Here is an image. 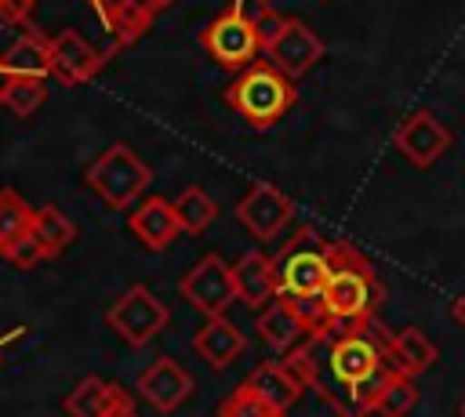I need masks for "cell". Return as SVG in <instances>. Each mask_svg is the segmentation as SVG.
<instances>
[{
  "label": "cell",
  "mask_w": 465,
  "mask_h": 417,
  "mask_svg": "<svg viewBox=\"0 0 465 417\" xmlns=\"http://www.w3.org/2000/svg\"><path fill=\"white\" fill-rule=\"evenodd\" d=\"M283 363L338 417H367L385 377L403 370L392 355V334L378 323V315L360 330L309 334L287 352Z\"/></svg>",
  "instance_id": "6da1fadb"
},
{
  "label": "cell",
  "mask_w": 465,
  "mask_h": 417,
  "mask_svg": "<svg viewBox=\"0 0 465 417\" xmlns=\"http://www.w3.org/2000/svg\"><path fill=\"white\" fill-rule=\"evenodd\" d=\"M327 257H331V276L323 286V326L316 334H345V330H360L378 315V305L385 297L381 279L374 276L371 261L345 239L327 243Z\"/></svg>",
  "instance_id": "7a4b0ae2"
},
{
  "label": "cell",
  "mask_w": 465,
  "mask_h": 417,
  "mask_svg": "<svg viewBox=\"0 0 465 417\" xmlns=\"http://www.w3.org/2000/svg\"><path fill=\"white\" fill-rule=\"evenodd\" d=\"M225 102L258 131H269L272 123L283 120V112L298 102L294 80L287 73H280L272 62L269 65H247L232 87L225 91Z\"/></svg>",
  "instance_id": "3957f363"
},
{
  "label": "cell",
  "mask_w": 465,
  "mask_h": 417,
  "mask_svg": "<svg viewBox=\"0 0 465 417\" xmlns=\"http://www.w3.org/2000/svg\"><path fill=\"white\" fill-rule=\"evenodd\" d=\"M276 276H280V297L320 301L331 276L327 239H320L316 228H298V236L276 254Z\"/></svg>",
  "instance_id": "277c9868"
},
{
  "label": "cell",
  "mask_w": 465,
  "mask_h": 417,
  "mask_svg": "<svg viewBox=\"0 0 465 417\" xmlns=\"http://www.w3.org/2000/svg\"><path fill=\"white\" fill-rule=\"evenodd\" d=\"M247 4L251 0H240L236 7L222 11L200 33V44L207 47V54L218 65H225V69H247V65H254L258 51H262V36L254 29V11L258 7L247 11Z\"/></svg>",
  "instance_id": "5b68a950"
},
{
  "label": "cell",
  "mask_w": 465,
  "mask_h": 417,
  "mask_svg": "<svg viewBox=\"0 0 465 417\" xmlns=\"http://www.w3.org/2000/svg\"><path fill=\"white\" fill-rule=\"evenodd\" d=\"M153 181V170L127 149V145H109L91 167H87V185L102 196L105 207L120 210V207H131L145 185Z\"/></svg>",
  "instance_id": "8992f818"
},
{
  "label": "cell",
  "mask_w": 465,
  "mask_h": 417,
  "mask_svg": "<svg viewBox=\"0 0 465 417\" xmlns=\"http://www.w3.org/2000/svg\"><path fill=\"white\" fill-rule=\"evenodd\" d=\"M163 323H167V308H163V305L156 301V294H153L149 286H142V283L127 286V290L116 297V305L109 308V326H113L131 348H142L153 334L163 330Z\"/></svg>",
  "instance_id": "52a82bcc"
},
{
  "label": "cell",
  "mask_w": 465,
  "mask_h": 417,
  "mask_svg": "<svg viewBox=\"0 0 465 417\" xmlns=\"http://www.w3.org/2000/svg\"><path fill=\"white\" fill-rule=\"evenodd\" d=\"M392 145L400 156H407L414 167H432L440 156L450 152L454 145V134L432 116V109H414L392 134Z\"/></svg>",
  "instance_id": "ba28073f"
},
{
  "label": "cell",
  "mask_w": 465,
  "mask_h": 417,
  "mask_svg": "<svg viewBox=\"0 0 465 417\" xmlns=\"http://www.w3.org/2000/svg\"><path fill=\"white\" fill-rule=\"evenodd\" d=\"M236 218L240 225L254 236V239H276L291 218H294V203L269 181H258L247 189V196L236 203Z\"/></svg>",
  "instance_id": "9c48e42d"
},
{
  "label": "cell",
  "mask_w": 465,
  "mask_h": 417,
  "mask_svg": "<svg viewBox=\"0 0 465 417\" xmlns=\"http://www.w3.org/2000/svg\"><path fill=\"white\" fill-rule=\"evenodd\" d=\"M182 294H185V301L196 305L203 315H222L225 305L236 297L232 268H229L218 254H203V261H196V265L185 272Z\"/></svg>",
  "instance_id": "30bf717a"
},
{
  "label": "cell",
  "mask_w": 465,
  "mask_h": 417,
  "mask_svg": "<svg viewBox=\"0 0 465 417\" xmlns=\"http://www.w3.org/2000/svg\"><path fill=\"white\" fill-rule=\"evenodd\" d=\"M265 54H269V62H272L280 73H287L291 80H298V76H305V73L323 58V40H320L305 22L287 18V25H283L280 36L265 47Z\"/></svg>",
  "instance_id": "8fae6325"
},
{
  "label": "cell",
  "mask_w": 465,
  "mask_h": 417,
  "mask_svg": "<svg viewBox=\"0 0 465 417\" xmlns=\"http://www.w3.org/2000/svg\"><path fill=\"white\" fill-rule=\"evenodd\" d=\"M102 51L94 44H87L76 29H62L51 40V76H58L65 87L87 83L98 69H102Z\"/></svg>",
  "instance_id": "7c38bea8"
},
{
  "label": "cell",
  "mask_w": 465,
  "mask_h": 417,
  "mask_svg": "<svg viewBox=\"0 0 465 417\" xmlns=\"http://www.w3.org/2000/svg\"><path fill=\"white\" fill-rule=\"evenodd\" d=\"M138 392L145 402H153L160 413H171L185 402V395L193 392V381L189 373L171 359V355H160L156 363H149L142 373H138Z\"/></svg>",
  "instance_id": "4fadbf2b"
},
{
  "label": "cell",
  "mask_w": 465,
  "mask_h": 417,
  "mask_svg": "<svg viewBox=\"0 0 465 417\" xmlns=\"http://www.w3.org/2000/svg\"><path fill=\"white\" fill-rule=\"evenodd\" d=\"M258 337L276 352H291L309 337V323H305V315L298 312V305L291 297L276 294L258 315Z\"/></svg>",
  "instance_id": "5bb4252c"
},
{
  "label": "cell",
  "mask_w": 465,
  "mask_h": 417,
  "mask_svg": "<svg viewBox=\"0 0 465 417\" xmlns=\"http://www.w3.org/2000/svg\"><path fill=\"white\" fill-rule=\"evenodd\" d=\"M232 279H236V297L247 301L251 308L269 305L280 294V276H276V261L251 250L232 265Z\"/></svg>",
  "instance_id": "9a60e30c"
},
{
  "label": "cell",
  "mask_w": 465,
  "mask_h": 417,
  "mask_svg": "<svg viewBox=\"0 0 465 417\" xmlns=\"http://www.w3.org/2000/svg\"><path fill=\"white\" fill-rule=\"evenodd\" d=\"M243 384H247L272 413H287V410L298 402V395L305 392V384L291 373L287 363H262V366H254V370L247 373Z\"/></svg>",
  "instance_id": "2e32d148"
},
{
  "label": "cell",
  "mask_w": 465,
  "mask_h": 417,
  "mask_svg": "<svg viewBox=\"0 0 465 417\" xmlns=\"http://www.w3.org/2000/svg\"><path fill=\"white\" fill-rule=\"evenodd\" d=\"M0 62L15 80H47L51 76V40H44L36 29H29L4 51Z\"/></svg>",
  "instance_id": "e0dca14e"
},
{
  "label": "cell",
  "mask_w": 465,
  "mask_h": 417,
  "mask_svg": "<svg viewBox=\"0 0 465 417\" xmlns=\"http://www.w3.org/2000/svg\"><path fill=\"white\" fill-rule=\"evenodd\" d=\"M131 232L149 247V250H163L178 232V214H174V203L171 199H145L142 207H134L131 214Z\"/></svg>",
  "instance_id": "ac0fdd59"
},
{
  "label": "cell",
  "mask_w": 465,
  "mask_h": 417,
  "mask_svg": "<svg viewBox=\"0 0 465 417\" xmlns=\"http://www.w3.org/2000/svg\"><path fill=\"white\" fill-rule=\"evenodd\" d=\"M193 348H196V355H200V359H207L214 370H222V366H229V363L243 352V334H240L229 319L211 315V319L196 330Z\"/></svg>",
  "instance_id": "d6986e66"
},
{
  "label": "cell",
  "mask_w": 465,
  "mask_h": 417,
  "mask_svg": "<svg viewBox=\"0 0 465 417\" xmlns=\"http://www.w3.org/2000/svg\"><path fill=\"white\" fill-rule=\"evenodd\" d=\"M120 395H124V388L105 384L102 377H84V381L65 395V410H69L73 417H105V413L116 406Z\"/></svg>",
  "instance_id": "ffe728a7"
},
{
  "label": "cell",
  "mask_w": 465,
  "mask_h": 417,
  "mask_svg": "<svg viewBox=\"0 0 465 417\" xmlns=\"http://www.w3.org/2000/svg\"><path fill=\"white\" fill-rule=\"evenodd\" d=\"M392 355L396 363L407 370V373H425L436 359H440V348L432 344L429 334H421L418 326H403L392 334Z\"/></svg>",
  "instance_id": "44dd1931"
},
{
  "label": "cell",
  "mask_w": 465,
  "mask_h": 417,
  "mask_svg": "<svg viewBox=\"0 0 465 417\" xmlns=\"http://www.w3.org/2000/svg\"><path fill=\"white\" fill-rule=\"evenodd\" d=\"M414 402H418L414 373L396 370V373H389V377H385V384L378 388L371 413H378V417H407V413L414 410Z\"/></svg>",
  "instance_id": "7402d4cb"
},
{
  "label": "cell",
  "mask_w": 465,
  "mask_h": 417,
  "mask_svg": "<svg viewBox=\"0 0 465 417\" xmlns=\"http://www.w3.org/2000/svg\"><path fill=\"white\" fill-rule=\"evenodd\" d=\"M33 236L40 239V247H44L47 257H58V254L73 243L76 225H73L58 207H40V210L33 214Z\"/></svg>",
  "instance_id": "603a6c76"
},
{
  "label": "cell",
  "mask_w": 465,
  "mask_h": 417,
  "mask_svg": "<svg viewBox=\"0 0 465 417\" xmlns=\"http://www.w3.org/2000/svg\"><path fill=\"white\" fill-rule=\"evenodd\" d=\"M174 214H178V225H182V232H193V236H200L211 221H214V214H218V203L203 192V189H185V192H178L174 196Z\"/></svg>",
  "instance_id": "cb8c5ba5"
},
{
  "label": "cell",
  "mask_w": 465,
  "mask_h": 417,
  "mask_svg": "<svg viewBox=\"0 0 465 417\" xmlns=\"http://www.w3.org/2000/svg\"><path fill=\"white\" fill-rule=\"evenodd\" d=\"M33 214L36 210H29V203L15 189H0V254L33 228Z\"/></svg>",
  "instance_id": "d4e9b609"
},
{
  "label": "cell",
  "mask_w": 465,
  "mask_h": 417,
  "mask_svg": "<svg viewBox=\"0 0 465 417\" xmlns=\"http://www.w3.org/2000/svg\"><path fill=\"white\" fill-rule=\"evenodd\" d=\"M47 102V87H44V80H15L11 76V87H7V98H4V105L15 112V116H33L40 105Z\"/></svg>",
  "instance_id": "484cf974"
},
{
  "label": "cell",
  "mask_w": 465,
  "mask_h": 417,
  "mask_svg": "<svg viewBox=\"0 0 465 417\" xmlns=\"http://www.w3.org/2000/svg\"><path fill=\"white\" fill-rule=\"evenodd\" d=\"M218 417H276L247 384H240L232 395H225L222 399V410H218Z\"/></svg>",
  "instance_id": "4316f807"
},
{
  "label": "cell",
  "mask_w": 465,
  "mask_h": 417,
  "mask_svg": "<svg viewBox=\"0 0 465 417\" xmlns=\"http://www.w3.org/2000/svg\"><path fill=\"white\" fill-rule=\"evenodd\" d=\"M4 257L15 265V268H33L36 261H44L47 254H44V247H40V239L33 236V228L25 232V236H18L7 250H4Z\"/></svg>",
  "instance_id": "83f0119b"
},
{
  "label": "cell",
  "mask_w": 465,
  "mask_h": 417,
  "mask_svg": "<svg viewBox=\"0 0 465 417\" xmlns=\"http://www.w3.org/2000/svg\"><path fill=\"white\" fill-rule=\"evenodd\" d=\"M283 25H287V18H280L272 7H258V11H254V29H258V36H262V51L280 36Z\"/></svg>",
  "instance_id": "f1b7e54d"
},
{
  "label": "cell",
  "mask_w": 465,
  "mask_h": 417,
  "mask_svg": "<svg viewBox=\"0 0 465 417\" xmlns=\"http://www.w3.org/2000/svg\"><path fill=\"white\" fill-rule=\"evenodd\" d=\"M94 4V11H98V18H102V25H105V33L127 15V7H131V0H91Z\"/></svg>",
  "instance_id": "f546056e"
},
{
  "label": "cell",
  "mask_w": 465,
  "mask_h": 417,
  "mask_svg": "<svg viewBox=\"0 0 465 417\" xmlns=\"http://www.w3.org/2000/svg\"><path fill=\"white\" fill-rule=\"evenodd\" d=\"M33 11V0H0V22L7 25H22Z\"/></svg>",
  "instance_id": "4dcf8cb0"
},
{
  "label": "cell",
  "mask_w": 465,
  "mask_h": 417,
  "mask_svg": "<svg viewBox=\"0 0 465 417\" xmlns=\"http://www.w3.org/2000/svg\"><path fill=\"white\" fill-rule=\"evenodd\" d=\"M105 417H138V413H134V402H131V395L124 392V395L116 399V406H113Z\"/></svg>",
  "instance_id": "1f68e13d"
},
{
  "label": "cell",
  "mask_w": 465,
  "mask_h": 417,
  "mask_svg": "<svg viewBox=\"0 0 465 417\" xmlns=\"http://www.w3.org/2000/svg\"><path fill=\"white\" fill-rule=\"evenodd\" d=\"M450 315H454V319H458V326L465 330V290H461V294L450 301Z\"/></svg>",
  "instance_id": "d6a6232c"
},
{
  "label": "cell",
  "mask_w": 465,
  "mask_h": 417,
  "mask_svg": "<svg viewBox=\"0 0 465 417\" xmlns=\"http://www.w3.org/2000/svg\"><path fill=\"white\" fill-rule=\"evenodd\" d=\"M7 87H11V73H7L4 62H0V105H4V98H7Z\"/></svg>",
  "instance_id": "836d02e7"
},
{
  "label": "cell",
  "mask_w": 465,
  "mask_h": 417,
  "mask_svg": "<svg viewBox=\"0 0 465 417\" xmlns=\"http://www.w3.org/2000/svg\"><path fill=\"white\" fill-rule=\"evenodd\" d=\"M254 4H258V7H272L276 0H254Z\"/></svg>",
  "instance_id": "e575fe53"
},
{
  "label": "cell",
  "mask_w": 465,
  "mask_h": 417,
  "mask_svg": "<svg viewBox=\"0 0 465 417\" xmlns=\"http://www.w3.org/2000/svg\"><path fill=\"white\" fill-rule=\"evenodd\" d=\"M461 417H465V399H461Z\"/></svg>",
  "instance_id": "d590c367"
},
{
  "label": "cell",
  "mask_w": 465,
  "mask_h": 417,
  "mask_svg": "<svg viewBox=\"0 0 465 417\" xmlns=\"http://www.w3.org/2000/svg\"><path fill=\"white\" fill-rule=\"evenodd\" d=\"M156 4H160V7H163V4H171V0H156Z\"/></svg>",
  "instance_id": "8d00e7d4"
},
{
  "label": "cell",
  "mask_w": 465,
  "mask_h": 417,
  "mask_svg": "<svg viewBox=\"0 0 465 417\" xmlns=\"http://www.w3.org/2000/svg\"><path fill=\"white\" fill-rule=\"evenodd\" d=\"M276 417H287V413H276Z\"/></svg>",
  "instance_id": "74e56055"
},
{
  "label": "cell",
  "mask_w": 465,
  "mask_h": 417,
  "mask_svg": "<svg viewBox=\"0 0 465 417\" xmlns=\"http://www.w3.org/2000/svg\"><path fill=\"white\" fill-rule=\"evenodd\" d=\"M0 363H4V355H0Z\"/></svg>",
  "instance_id": "f35d334b"
},
{
  "label": "cell",
  "mask_w": 465,
  "mask_h": 417,
  "mask_svg": "<svg viewBox=\"0 0 465 417\" xmlns=\"http://www.w3.org/2000/svg\"><path fill=\"white\" fill-rule=\"evenodd\" d=\"M33 4H36V0H33Z\"/></svg>",
  "instance_id": "ab89813d"
}]
</instances>
